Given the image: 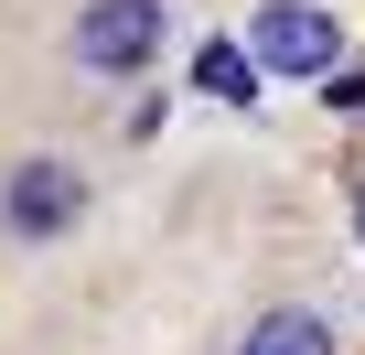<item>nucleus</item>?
<instances>
[{
  "label": "nucleus",
  "mask_w": 365,
  "mask_h": 355,
  "mask_svg": "<svg viewBox=\"0 0 365 355\" xmlns=\"http://www.w3.org/2000/svg\"><path fill=\"white\" fill-rule=\"evenodd\" d=\"M333 108H365V65H354V76H333Z\"/></svg>",
  "instance_id": "6"
},
{
  "label": "nucleus",
  "mask_w": 365,
  "mask_h": 355,
  "mask_svg": "<svg viewBox=\"0 0 365 355\" xmlns=\"http://www.w3.org/2000/svg\"><path fill=\"white\" fill-rule=\"evenodd\" d=\"M333 54H344V22H333V11H312V0H269V11H258L247 65H269V76H322Z\"/></svg>",
  "instance_id": "1"
},
{
  "label": "nucleus",
  "mask_w": 365,
  "mask_h": 355,
  "mask_svg": "<svg viewBox=\"0 0 365 355\" xmlns=\"http://www.w3.org/2000/svg\"><path fill=\"white\" fill-rule=\"evenodd\" d=\"M76 205H86V184H76L65 161H22V172H11V216H22L33 237H54V226H76Z\"/></svg>",
  "instance_id": "3"
},
{
  "label": "nucleus",
  "mask_w": 365,
  "mask_h": 355,
  "mask_svg": "<svg viewBox=\"0 0 365 355\" xmlns=\"http://www.w3.org/2000/svg\"><path fill=\"white\" fill-rule=\"evenodd\" d=\"M247 355H333V334H322L312 312H269V323L247 334Z\"/></svg>",
  "instance_id": "5"
},
{
  "label": "nucleus",
  "mask_w": 365,
  "mask_h": 355,
  "mask_svg": "<svg viewBox=\"0 0 365 355\" xmlns=\"http://www.w3.org/2000/svg\"><path fill=\"white\" fill-rule=\"evenodd\" d=\"M194 86H205V97H226V108H247V97H258L247 44H205V54H194Z\"/></svg>",
  "instance_id": "4"
},
{
  "label": "nucleus",
  "mask_w": 365,
  "mask_h": 355,
  "mask_svg": "<svg viewBox=\"0 0 365 355\" xmlns=\"http://www.w3.org/2000/svg\"><path fill=\"white\" fill-rule=\"evenodd\" d=\"M150 54H161V0H97L76 22V65H97V76H129Z\"/></svg>",
  "instance_id": "2"
}]
</instances>
